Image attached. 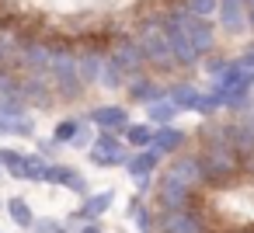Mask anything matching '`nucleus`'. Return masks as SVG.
Wrapping results in <instances>:
<instances>
[{"mask_svg":"<svg viewBox=\"0 0 254 233\" xmlns=\"http://www.w3.org/2000/svg\"><path fill=\"white\" fill-rule=\"evenodd\" d=\"M171 233H202V226L191 216H174L171 219Z\"/></svg>","mask_w":254,"mask_h":233,"instance_id":"f257e3e1","label":"nucleus"}]
</instances>
